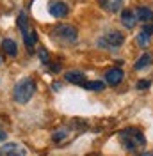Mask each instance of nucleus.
I'll return each mask as SVG.
<instances>
[{
  "instance_id": "obj_7",
  "label": "nucleus",
  "mask_w": 153,
  "mask_h": 156,
  "mask_svg": "<svg viewBox=\"0 0 153 156\" xmlns=\"http://www.w3.org/2000/svg\"><path fill=\"white\" fill-rule=\"evenodd\" d=\"M0 156H27V149L18 142H7L0 146Z\"/></svg>"
},
{
  "instance_id": "obj_9",
  "label": "nucleus",
  "mask_w": 153,
  "mask_h": 156,
  "mask_svg": "<svg viewBox=\"0 0 153 156\" xmlns=\"http://www.w3.org/2000/svg\"><path fill=\"white\" fill-rule=\"evenodd\" d=\"M151 34H153V23L144 25L143 30H141L139 36H137V44H139L141 48H146V46L150 44V41H151Z\"/></svg>"
},
{
  "instance_id": "obj_22",
  "label": "nucleus",
  "mask_w": 153,
  "mask_h": 156,
  "mask_svg": "<svg viewBox=\"0 0 153 156\" xmlns=\"http://www.w3.org/2000/svg\"><path fill=\"white\" fill-rule=\"evenodd\" d=\"M87 156H102V154H98V153H91V154H87Z\"/></svg>"
},
{
  "instance_id": "obj_18",
  "label": "nucleus",
  "mask_w": 153,
  "mask_h": 156,
  "mask_svg": "<svg viewBox=\"0 0 153 156\" xmlns=\"http://www.w3.org/2000/svg\"><path fill=\"white\" fill-rule=\"evenodd\" d=\"M39 57H41V60H43L45 64H48V53L45 51V50H41V51H39Z\"/></svg>"
},
{
  "instance_id": "obj_20",
  "label": "nucleus",
  "mask_w": 153,
  "mask_h": 156,
  "mask_svg": "<svg viewBox=\"0 0 153 156\" xmlns=\"http://www.w3.org/2000/svg\"><path fill=\"white\" fill-rule=\"evenodd\" d=\"M6 138H7V133H6V131H4V129L0 128V142H4Z\"/></svg>"
},
{
  "instance_id": "obj_1",
  "label": "nucleus",
  "mask_w": 153,
  "mask_h": 156,
  "mask_svg": "<svg viewBox=\"0 0 153 156\" xmlns=\"http://www.w3.org/2000/svg\"><path fill=\"white\" fill-rule=\"evenodd\" d=\"M118 140H119L121 147L125 151H128V153L141 151V149L146 147V136H144V133L139 128L135 126H128L125 129H121L118 133Z\"/></svg>"
},
{
  "instance_id": "obj_23",
  "label": "nucleus",
  "mask_w": 153,
  "mask_h": 156,
  "mask_svg": "<svg viewBox=\"0 0 153 156\" xmlns=\"http://www.w3.org/2000/svg\"><path fill=\"white\" fill-rule=\"evenodd\" d=\"M0 66H2V55H0Z\"/></svg>"
},
{
  "instance_id": "obj_16",
  "label": "nucleus",
  "mask_w": 153,
  "mask_h": 156,
  "mask_svg": "<svg viewBox=\"0 0 153 156\" xmlns=\"http://www.w3.org/2000/svg\"><path fill=\"white\" fill-rule=\"evenodd\" d=\"M150 66H151V55H150V53H143V55L139 57V60L135 62L134 69L135 71H143V69H148Z\"/></svg>"
},
{
  "instance_id": "obj_13",
  "label": "nucleus",
  "mask_w": 153,
  "mask_h": 156,
  "mask_svg": "<svg viewBox=\"0 0 153 156\" xmlns=\"http://www.w3.org/2000/svg\"><path fill=\"white\" fill-rule=\"evenodd\" d=\"M121 23H123L125 29H128V30L135 29V25H137V18H135L134 11H130V9L123 11V12H121Z\"/></svg>"
},
{
  "instance_id": "obj_21",
  "label": "nucleus",
  "mask_w": 153,
  "mask_h": 156,
  "mask_svg": "<svg viewBox=\"0 0 153 156\" xmlns=\"http://www.w3.org/2000/svg\"><path fill=\"white\" fill-rule=\"evenodd\" d=\"M139 156H153V153H143V154H139Z\"/></svg>"
},
{
  "instance_id": "obj_4",
  "label": "nucleus",
  "mask_w": 153,
  "mask_h": 156,
  "mask_svg": "<svg viewBox=\"0 0 153 156\" xmlns=\"http://www.w3.org/2000/svg\"><path fill=\"white\" fill-rule=\"evenodd\" d=\"M123 43H125L123 34L119 30H112V32H107L105 36H102V37L98 39L96 44L103 50H116V48H119Z\"/></svg>"
},
{
  "instance_id": "obj_2",
  "label": "nucleus",
  "mask_w": 153,
  "mask_h": 156,
  "mask_svg": "<svg viewBox=\"0 0 153 156\" xmlns=\"http://www.w3.org/2000/svg\"><path fill=\"white\" fill-rule=\"evenodd\" d=\"M34 94H36V82L29 76L21 78L20 82H16V85L13 89V99L16 103H20V105L29 103Z\"/></svg>"
},
{
  "instance_id": "obj_12",
  "label": "nucleus",
  "mask_w": 153,
  "mask_h": 156,
  "mask_svg": "<svg viewBox=\"0 0 153 156\" xmlns=\"http://www.w3.org/2000/svg\"><path fill=\"white\" fill-rule=\"evenodd\" d=\"M135 12V18L137 21H143L144 25H148V23H153V11L150 7H137Z\"/></svg>"
},
{
  "instance_id": "obj_10",
  "label": "nucleus",
  "mask_w": 153,
  "mask_h": 156,
  "mask_svg": "<svg viewBox=\"0 0 153 156\" xmlns=\"http://www.w3.org/2000/svg\"><path fill=\"white\" fill-rule=\"evenodd\" d=\"M98 4H100V7L107 12H110V14H116V12H119L121 7H123V0H98Z\"/></svg>"
},
{
  "instance_id": "obj_5",
  "label": "nucleus",
  "mask_w": 153,
  "mask_h": 156,
  "mask_svg": "<svg viewBox=\"0 0 153 156\" xmlns=\"http://www.w3.org/2000/svg\"><path fill=\"white\" fill-rule=\"evenodd\" d=\"M18 27L21 30V34H23V41H25V46L29 48V51L34 48V44H36V32L34 30H30L29 27V20H27V14L25 12H21L18 16Z\"/></svg>"
},
{
  "instance_id": "obj_3",
  "label": "nucleus",
  "mask_w": 153,
  "mask_h": 156,
  "mask_svg": "<svg viewBox=\"0 0 153 156\" xmlns=\"http://www.w3.org/2000/svg\"><path fill=\"white\" fill-rule=\"evenodd\" d=\"M52 37L62 43V44H73L78 39V30L73 27V25H66V23H61V25H55L54 30H52Z\"/></svg>"
},
{
  "instance_id": "obj_8",
  "label": "nucleus",
  "mask_w": 153,
  "mask_h": 156,
  "mask_svg": "<svg viewBox=\"0 0 153 156\" xmlns=\"http://www.w3.org/2000/svg\"><path fill=\"white\" fill-rule=\"evenodd\" d=\"M123 69L121 68H112L109 69V71H105V75H103V78H105V83L107 85H110V87H116V85H119L121 82H123Z\"/></svg>"
},
{
  "instance_id": "obj_6",
  "label": "nucleus",
  "mask_w": 153,
  "mask_h": 156,
  "mask_svg": "<svg viewBox=\"0 0 153 156\" xmlns=\"http://www.w3.org/2000/svg\"><path fill=\"white\" fill-rule=\"evenodd\" d=\"M48 12H50L54 18L62 20V18L68 16L69 7H68L66 2H62V0H50V2H48Z\"/></svg>"
},
{
  "instance_id": "obj_15",
  "label": "nucleus",
  "mask_w": 153,
  "mask_h": 156,
  "mask_svg": "<svg viewBox=\"0 0 153 156\" xmlns=\"http://www.w3.org/2000/svg\"><path fill=\"white\" fill-rule=\"evenodd\" d=\"M71 136V131L68 129V128H61V129H57V131H54V135H52V138H54V142H57V144H64V142H68Z\"/></svg>"
},
{
  "instance_id": "obj_11",
  "label": "nucleus",
  "mask_w": 153,
  "mask_h": 156,
  "mask_svg": "<svg viewBox=\"0 0 153 156\" xmlns=\"http://www.w3.org/2000/svg\"><path fill=\"white\" fill-rule=\"evenodd\" d=\"M64 80L75 85H84L86 83V75L82 71H66L64 73Z\"/></svg>"
},
{
  "instance_id": "obj_19",
  "label": "nucleus",
  "mask_w": 153,
  "mask_h": 156,
  "mask_svg": "<svg viewBox=\"0 0 153 156\" xmlns=\"http://www.w3.org/2000/svg\"><path fill=\"white\" fill-rule=\"evenodd\" d=\"M146 87H150V82H139L137 83V89H146Z\"/></svg>"
},
{
  "instance_id": "obj_14",
  "label": "nucleus",
  "mask_w": 153,
  "mask_h": 156,
  "mask_svg": "<svg viewBox=\"0 0 153 156\" xmlns=\"http://www.w3.org/2000/svg\"><path fill=\"white\" fill-rule=\"evenodd\" d=\"M2 51L9 57H16L18 55V44L13 39H4L2 41Z\"/></svg>"
},
{
  "instance_id": "obj_17",
  "label": "nucleus",
  "mask_w": 153,
  "mask_h": 156,
  "mask_svg": "<svg viewBox=\"0 0 153 156\" xmlns=\"http://www.w3.org/2000/svg\"><path fill=\"white\" fill-rule=\"evenodd\" d=\"M82 87L87 89V90H103L105 89V83L102 80H98V82H86Z\"/></svg>"
}]
</instances>
